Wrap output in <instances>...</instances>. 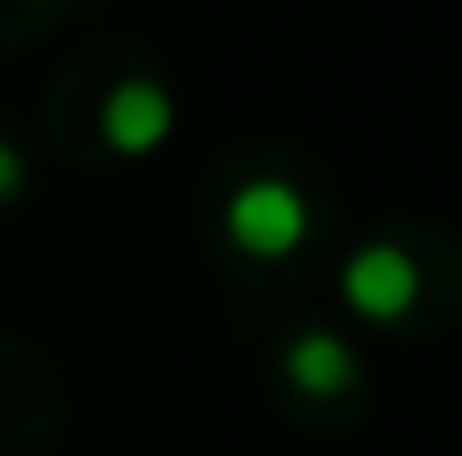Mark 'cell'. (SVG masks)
<instances>
[{
    "mask_svg": "<svg viewBox=\"0 0 462 456\" xmlns=\"http://www.w3.org/2000/svg\"><path fill=\"white\" fill-rule=\"evenodd\" d=\"M223 234L240 258L282 263L310 240V199L287 176H246L223 199Z\"/></svg>",
    "mask_w": 462,
    "mask_h": 456,
    "instance_id": "obj_1",
    "label": "cell"
},
{
    "mask_svg": "<svg viewBox=\"0 0 462 456\" xmlns=\"http://www.w3.org/2000/svg\"><path fill=\"white\" fill-rule=\"evenodd\" d=\"M30 187V164H23V152L12 147L6 135H0V211L18 205V194Z\"/></svg>",
    "mask_w": 462,
    "mask_h": 456,
    "instance_id": "obj_5",
    "label": "cell"
},
{
    "mask_svg": "<svg viewBox=\"0 0 462 456\" xmlns=\"http://www.w3.org/2000/svg\"><path fill=\"white\" fill-rule=\"evenodd\" d=\"M176 135V94L158 77H124L100 100V141L117 159H152Z\"/></svg>",
    "mask_w": 462,
    "mask_h": 456,
    "instance_id": "obj_3",
    "label": "cell"
},
{
    "mask_svg": "<svg viewBox=\"0 0 462 456\" xmlns=\"http://www.w3.org/2000/svg\"><path fill=\"white\" fill-rule=\"evenodd\" d=\"M421 298V263L398 240H363L339 263V305L369 328H398Z\"/></svg>",
    "mask_w": 462,
    "mask_h": 456,
    "instance_id": "obj_2",
    "label": "cell"
},
{
    "mask_svg": "<svg viewBox=\"0 0 462 456\" xmlns=\"http://www.w3.org/2000/svg\"><path fill=\"white\" fill-rule=\"evenodd\" d=\"M282 375L293 392L305 398H346L357 387L363 363L351 351V340L339 328H299L293 340L282 345Z\"/></svg>",
    "mask_w": 462,
    "mask_h": 456,
    "instance_id": "obj_4",
    "label": "cell"
}]
</instances>
